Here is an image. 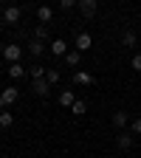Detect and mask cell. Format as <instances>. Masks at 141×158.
Masks as SVG:
<instances>
[{"label": "cell", "instance_id": "obj_1", "mask_svg": "<svg viewBox=\"0 0 141 158\" xmlns=\"http://www.w3.org/2000/svg\"><path fill=\"white\" fill-rule=\"evenodd\" d=\"M20 56H23V48H20V45H14V43H11V45H6V48H3V59H6L9 65H11V62H20Z\"/></svg>", "mask_w": 141, "mask_h": 158}, {"label": "cell", "instance_id": "obj_2", "mask_svg": "<svg viewBox=\"0 0 141 158\" xmlns=\"http://www.w3.org/2000/svg\"><path fill=\"white\" fill-rule=\"evenodd\" d=\"M17 96H20V90L11 85V88H6L3 93H0V107H9V105H14L17 102Z\"/></svg>", "mask_w": 141, "mask_h": 158}, {"label": "cell", "instance_id": "obj_3", "mask_svg": "<svg viewBox=\"0 0 141 158\" xmlns=\"http://www.w3.org/2000/svg\"><path fill=\"white\" fill-rule=\"evenodd\" d=\"M73 45H76V51H88V48L93 45V37H90L88 31H79V34H76V43H73Z\"/></svg>", "mask_w": 141, "mask_h": 158}, {"label": "cell", "instance_id": "obj_4", "mask_svg": "<svg viewBox=\"0 0 141 158\" xmlns=\"http://www.w3.org/2000/svg\"><path fill=\"white\" fill-rule=\"evenodd\" d=\"M48 51H51L54 56H65V54H68V43H65V40H59V37H56V40H51Z\"/></svg>", "mask_w": 141, "mask_h": 158}, {"label": "cell", "instance_id": "obj_5", "mask_svg": "<svg viewBox=\"0 0 141 158\" xmlns=\"http://www.w3.org/2000/svg\"><path fill=\"white\" fill-rule=\"evenodd\" d=\"M37 20H39V26H48L51 20H54V9L51 6H39L37 9Z\"/></svg>", "mask_w": 141, "mask_h": 158}, {"label": "cell", "instance_id": "obj_6", "mask_svg": "<svg viewBox=\"0 0 141 158\" xmlns=\"http://www.w3.org/2000/svg\"><path fill=\"white\" fill-rule=\"evenodd\" d=\"M127 124H130V113H124V110H116V113H113V127L124 130Z\"/></svg>", "mask_w": 141, "mask_h": 158}, {"label": "cell", "instance_id": "obj_7", "mask_svg": "<svg viewBox=\"0 0 141 158\" xmlns=\"http://www.w3.org/2000/svg\"><path fill=\"white\" fill-rule=\"evenodd\" d=\"M31 90H34L37 96H48V93H51V85H48V79H34Z\"/></svg>", "mask_w": 141, "mask_h": 158}, {"label": "cell", "instance_id": "obj_8", "mask_svg": "<svg viewBox=\"0 0 141 158\" xmlns=\"http://www.w3.org/2000/svg\"><path fill=\"white\" fill-rule=\"evenodd\" d=\"M20 17H23V11H20L17 6H9V9L3 11V20H6V23H11V26H14V23H20Z\"/></svg>", "mask_w": 141, "mask_h": 158}, {"label": "cell", "instance_id": "obj_9", "mask_svg": "<svg viewBox=\"0 0 141 158\" xmlns=\"http://www.w3.org/2000/svg\"><path fill=\"white\" fill-rule=\"evenodd\" d=\"M76 6H79V11H82L85 17H93L96 14V0H79Z\"/></svg>", "mask_w": 141, "mask_h": 158}, {"label": "cell", "instance_id": "obj_10", "mask_svg": "<svg viewBox=\"0 0 141 158\" xmlns=\"http://www.w3.org/2000/svg\"><path fill=\"white\" fill-rule=\"evenodd\" d=\"M73 82H76V85H85V88H88V85H93V76H90L88 71H76V73H73Z\"/></svg>", "mask_w": 141, "mask_h": 158}, {"label": "cell", "instance_id": "obj_11", "mask_svg": "<svg viewBox=\"0 0 141 158\" xmlns=\"http://www.w3.org/2000/svg\"><path fill=\"white\" fill-rule=\"evenodd\" d=\"M116 144H118V150H130L133 147V135L130 133H118L116 135Z\"/></svg>", "mask_w": 141, "mask_h": 158}, {"label": "cell", "instance_id": "obj_12", "mask_svg": "<svg viewBox=\"0 0 141 158\" xmlns=\"http://www.w3.org/2000/svg\"><path fill=\"white\" fill-rule=\"evenodd\" d=\"M135 40H138V37H135V31H133V28H127V31L122 34V45H124V48H133V45H135Z\"/></svg>", "mask_w": 141, "mask_h": 158}, {"label": "cell", "instance_id": "obj_13", "mask_svg": "<svg viewBox=\"0 0 141 158\" xmlns=\"http://www.w3.org/2000/svg\"><path fill=\"white\" fill-rule=\"evenodd\" d=\"M6 71H9V76H11V79H20V76H26V68L20 65V62H11Z\"/></svg>", "mask_w": 141, "mask_h": 158}, {"label": "cell", "instance_id": "obj_14", "mask_svg": "<svg viewBox=\"0 0 141 158\" xmlns=\"http://www.w3.org/2000/svg\"><path fill=\"white\" fill-rule=\"evenodd\" d=\"M73 102H76L73 90H62V93H59V105H62V107H71Z\"/></svg>", "mask_w": 141, "mask_h": 158}, {"label": "cell", "instance_id": "obj_15", "mask_svg": "<svg viewBox=\"0 0 141 158\" xmlns=\"http://www.w3.org/2000/svg\"><path fill=\"white\" fill-rule=\"evenodd\" d=\"M79 56H82V51H76V48H73V51L65 54V62H68L71 68H76V65H79Z\"/></svg>", "mask_w": 141, "mask_h": 158}, {"label": "cell", "instance_id": "obj_16", "mask_svg": "<svg viewBox=\"0 0 141 158\" xmlns=\"http://www.w3.org/2000/svg\"><path fill=\"white\" fill-rule=\"evenodd\" d=\"M45 79H48V85H56L59 79H62V73H59V68H48L45 71Z\"/></svg>", "mask_w": 141, "mask_h": 158}, {"label": "cell", "instance_id": "obj_17", "mask_svg": "<svg viewBox=\"0 0 141 158\" xmlns=\"http://www.w3.org/2000/svg\"><path fill=\"white\" fill-rule=\"evenodd\" d=\"M28 51H31V56H43V51H45V45L39 43V40H31V45H28Z\"/></svg>", "mask_w": 141, "mask_h": 158}, {"label": "cell", "instance_id": "obj_18", "mask_svg": "<svg viewBox=\"0 0 141 158\" xmlns=\"http://www.w3.org/2000/svg\"><path fill=\"white\" fill-rule=\"evenodd\" d=\"M85 110H88V105H85V102H82V99H76V102H73V105H71V113H73V116H82V113H85Z\"/></svg>", "mask_w": 141, "mask_h": 158}, {"label": "cell", "instance_id": "obj_19", "mask_svg": "<svg viewBox=\"0 0 141 158\" xmlns=\"http://www.w3.org/2000/svg\"><path fill=\"white\" fill-rule=\"evenodd\" d=\"M45 71H48V68H43V65H34V68H28L31 79H45Z\"/></svg>", "mask_w": 141, "mask_h": 158}, {"label": "cell", "instance_id": "obj_20", "mask_svg": "<svg viewBox=\"0 0 141 158\" xmlns=\"http://www.w3.org/2000/svg\"><path fill=\"white\" fill-rule=\"evenodd\" d=\"M34 40L45 43V40H48V26H37V31H34Z\"/></svg>", "mask_w": 141, "mask_h": 158}, {"label": "cell", "instance_id": "obj_21", "mask_svg": "<svg viewBox=\"0 0 141 158\" xmlns=\"http://www.w3.org/2000/svg\"><path fill=\"white\" fill-rule=\"evenodd\" d=\"M11 122H14V116H11V113H6V110L0 113V127H11Z\"/></svg>", "mask_w": 141, "mask_h": 158}, {"label": "cell", "instance_id": "obj_22", "mask_svg": "<svg viewBox=\"0 0 141 158\" xmlns=\"http://www.w3.org/2000/svg\"><path fill=\"white\" fill-rule=\"evenodd\" d=\"M130 130L135 135H141V118H130Z\"/></svg>", "mask_w": 141, "mask_h": 158}, {"label": "cell", "instance_id": "obj_23", "mask_svg": "<svg viewBox=\"0 0 141 158\" xmlns=\"http://www.w3.org/2000/svg\"><path fill=\"white\" fill-rule=\"evenodd\" d=\"M79 3V0H59V9H65V11H71L73 6Z\"/></svg>", "mask_w": 141, "mask_h": 158}, {"label": "cell", "instance_id": "obj_24", "mask_svg": "<svg viewBox=\"0 0 141 158\" xmlns=\"http://www.w3.org/2000/svg\"><path fill=\"white\" fill-rule=\"evenodd\" d=\"M130 65H133V71H141V54L133 56V62H130Z\"/></svg>", "mask_w": 141, "mask_h": 158}, {"label": "cell", "instance_id": "obj_25", "mask_svg": "<svg viewBox=\"0 0 141 158\" xmlns=\"http://www.w3.org/2000/svg\"><path fill=\"white\" fill-rule=\"evenodd\" d=\"M0 3H9V0H0Z\"/></svg>", "mask_w": 141, "mask_h": 158}, {"label": "cell", "instance_id": "obj_26", "mask_svg": "<svg viewBox=\"0 0 141 158\" xmlns=\"http://www.w3.org/2000/svg\"><path fill=\"white\" fill-rule=\"evenodd\" d=\"M0 17H3V11H0Z\"/></svg>", "mask_w": 141, "mask_h": 158}]
</instances>
